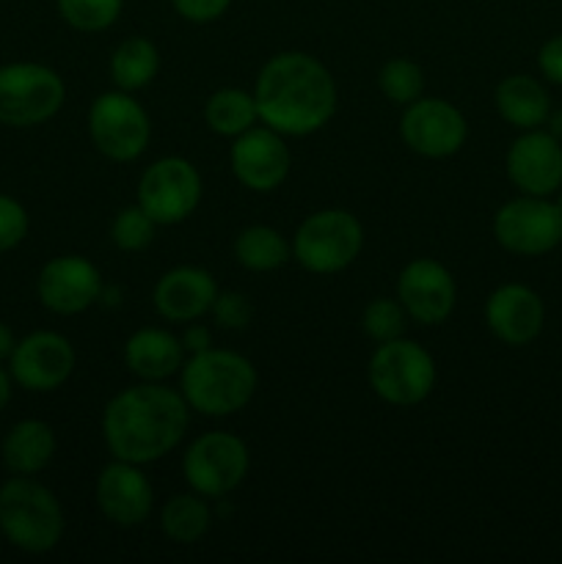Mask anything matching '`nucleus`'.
Segmentation results:
<instances>
[{
    "label": "nucleus",
    "mask_w": 562,
    "mask_h": 564,
    "mask_svg": "<svg viewBox=\"0 0 562 564\" xmlns=\"http://www.w3.org/2000/svg\"><path fill=\"white\" fill-rule=\"evenodd\" d=\"M11 391H14V378H11L9 369L0 367V413H3L6 405L11 402Z\"/></svg>",
    "instance_id": "37"
},
{
    "label": "nucleus",
    "mask_w": 562,
    "mask_h": 564,
    "mask_svg": "<svg viewBox=\"0 0 562 564\" xmlns=\"http://www.w3.org/2000/svg\"><path fill=\"white\" fill-rule=\"evenodd\" d=\"M235 259L251 273H273L292 259V242L273 226H246L235 240Z\"/></svg>",
    "instance_id": "25"
},
{
    "label": "nucleus",
    "mask_w": 562,
    "mask_h": 564,
    "mask_svg": "<svg viewBox=\"0 0 562 564\" xmlns=\"http://www.w3.org/2000/svg\"><path fill=\"white\" fill-rule=\"evenodd\" d=\"M218 292L209 270L198 268V264H180L160 275L152 292V303L154 312L169 323H193V319L209 314Z\"/></svg>",
    "instance_id": "20"
},
{
    "label": "nucleus",
    "mask_w": 562,
    "mask_h": 564,
    "mask_svg": "<svg viewBox=\"0 0 562 564\" xmlns=\"http://www.w3.org/2000/svg\"><path fill=\"white\" fill-rule=\"evenodd\" d=\"M182 347H185L187 356H196V352H204L213 347V330L207 328V325H198L196 319L193 323H187L185 334L180 336Z\"/></svg>",
    "instance_id": "36"
},
{
    "label": "nucleus",
    "mask_w": 562,
    "mask_h": 564,
    "mask_svg": "<svg viewBox=\"0 0 562 564\" xmlns=\"http://www.w3.org/2000/svg\"><path fill=\"white\" fill-rule=\"evenodd\" d=\"M397 301L419 325H441L452 317L457 303V284L450 268L439 259H411L397 275Z\"/></svg>",
    "instance_id": "16"
},
{
    "label": "nucleus",
    "mask_w": 562,
    "mask_h": 564,
    "mask_svg": "<svg viewBox=\"0 0 562 564\" xmlns=\"http://www.w3.org/2000/svg\"><path fill=\"white\" fill-rule=\"evenodd\" d=\"M154 235H158V224L138 204L121 207L110 224V240L125 253H138L149 248L154 242Z\"/></svg>",
    "instance_id": "31"
},
{
    "label": "nucleus",
    "mask_w": 562,
    "mask_h": 564,
    "mask_svg": "<svg viewBox=\"0 0 562 564\" xmlns=\"http://www.w3.org/2000/svg\"><path fill=\"white\" fill-rule=\"evenodd\" d=\"M204 121L209 130L220 138H237L246 130L259 124L257 99L253 91H242V88H218L209 94L204 102Z\"/></svg>",
    "instance_id": "26"
},
{
    "label": "nucleus",
    "mask_w": 562,
    "mask_h": 564,
    "mask_svg": "<svg viewBox=\"0 0 562 564\" xmlns=\"http://www.w3.org/2000/svg\"><path fill=\"white\" fill-rule=\"evenodd\" d=\"M75 347L55 330H33L17 339L9 356V372L20 389L31 394H50L61 389L75 372Z\"/></svg>",
    "instance_id": "13"
},
{
    "label": "nucleus",
    "mask_w": 562,
    "mask_h": 564,
    "mask_svg": "<svg viewBox=\"0 0 562 564\" xmlns=\"http://www.w3.org/2000/svg\"><path fill=\"white\" fill-rule=\"evenodd\" d=\"M61 20L80 33L108 31L119 20L125 0H55Z\"/></svg>",
    "instance_id": "29"
},
{
    "label": "nucleus",
    "mask_w": 562,
    "mask_h": 564,
    "mask_svg": "<svg viewBox=\"0 0 562 564\" xmlns=\"http://www.w3.org/2000/svg\"><path fill=\"white\" fill-rule=\"evenodd\" d=\"M191 424L182 391L141 380L110 397L102 413V441L116 460L158 463L180 446Z\"/></svg>",
    "instance_id": "2"
},
{
    "label": "nucleus",
    "mask_w": 562,
    "mask_h": 564,
    "mask_svg": "<svg viewBox=\"0 0 562 564\" xmlns=\"http://www.w3.org/2000/svg\"><path fill=\"white\" fill-rule=\"evenodd\" d=\"M110 80L121 91H141L158 77L160 72V50L147 36H127L116 44L110 53Z\"/></svg>",
    "instance_id": "24"
},
{
    "label": "nucleus",
    "mask_w": 562,
    "mask_h": 564,
    "mask_svg": "<svg viewBox=\"0 0 562 564\" xmlns=\"http://www.w3.org/2000/svg\"><path fill=\"white\" fill-rule=\"evenodd\" d=\"M400 138L413 154L428 160L452 158L468 138L466 116L441 97H419L400 116Z\"/></svg>",
    "instance_id": "12"
},
{
    "label": "nucleus",
    "mask_w": 562,
    "mask_h": 564,
    "mask_svg": "<svg viewBox=\"0 0 562 564\" xmlns=\"http://www.w3.org/2000/svg\"><path fill=\"white\" fill-rule=\"evenodd\" d=\"M496 110L516 130H538L551 113V97L532 75H507L494 91Z\"/></svg>",
    "instance_id": "23"
},
{
    "label": "nucleus",
    "mask_w": 562,
    "mask_h": 564,
    "mask_svg": "<svg viewBox=\"0 0 562 564\" xmlns=\"http://www.w3.org/2000/svg\"><path fill=\"white\" fill-rule=\"evenodd\" d=\"M213 527V507L198 494H176L160 510V529L169 540L182 545L198 543Z\"/></svg>",
    "instance_id": "27"
},
{
    "label": "nucleus",
    "mask_w": 562,
    "mask_h": 564,
    "mask_svg": "<svg viewBox=\"0 0 562 564\" xmlns=\"http://www.w3.org/2000/svg\"><path fill=\"white\" fill-rule=\"evenodd\" d=\"M259 121L284 138L323 130L336 113V80L328 66L301 50L270 55L253 83Z\"/></svg>",
    "instance_id": "1"
},
{
    "label": "nucleus",
    "mask_w": 562,
    "mask_h": 564,
    "mask_svg": "<svg viewBox=\"0 0 562 564\" xmlns=\"http://www.w3.org/2000/svg\"><path fill=\"white\" fill-rule=\"evenodd\" d=\"M105 281L97 264L80 253H61L42 264L36 275V295L47 312L75 317L88 312L102 297Z\"/></svg>",
    "instance_id": "14"
},
{
    "label": "nucleus",
    "mask_w": 562,
    "mask_h": 564,
    "mask_svg": "<svg viewBox=\"0 0 562 564\" xmlns=\"http://www.w3.org/2000/svg\"><path fill=\"white\" fill-rule=\"evenodd\" d=\"M88 138L102 158L132 163L141 158L152 138L147 108L130 91H105L88 108Z\"/></svg>",
    "instance_id": "9"
},
{
    "label": "nucleus",
    "mask_w": 562,
    "mask_h": 564,
    "mask_svg": "<svg viewBox=\"0 0 562 564\" xmlns=\"http://www.w3.org/2000/svg\"><path fill=\"white\" fill-rule=\"evenodd\" d=\"M204 182L196 165L185 158H160L141 174L136 204L158 226H176L191 218L202 202Z\"/></svg>",
    "instance_id": "10"
},
{
    "label": "nucleus",
    "mask_w": 562,
    "mask_h": 564,
    "mask_svg": "<svg viewBox=\"0 0 562 564\" xmlns=\"http://www.w3.org/2000/svg\"><path fill=\"white\" fill-rule=\"evenodd\" d=\"M229 169L242 187L257 193H270L284 185L292 169V154L281 132L270 130L259 121L242 135L231 138Z\"/></svg>",
    "instance_id": "15"
},
{
    "label": "nucleus",
    "mask_w": 562,
    "mask_h": 564,
    "mask_svg": "<svg viewBox=\"0 0 562 564\" xmlns=\"http://www.w3.org/2000/svg\"><path fill=\"white\" fill-rule=\"evenodd\" d=\"M248 468H251V455H248L246 441L224 430L193 438L182 457V477L187 488L215 501L226 499L231 490L240 488L248 477Z\"/></svg>",
    "instance_id": "8"
},
{
    "label": "nucleus",
    "mask_w": 562,
    "mask_h": 564,
    "mask_svg": "<svg viewBox=\"0 0 562 564\" xmlns=\"http://www.w3.org/2000/svg\"><path fill=\"white\" fill-rule=\"evenodd\" d=\"M55 449H58V438H55V430L47 422L22 419V422L11 424V430L6 433L3 444H0V457H3V466L11 474L33 477V474L44 471L50 466Z\"/></svg>",
    "instance_id": "22"
},
{
    "label": "nucleus",
    "mask_w": 562,
    "mask_h": 564,
    "mask_svg": "<svg viewBox=\"0 0 562 564\" xmlns=\"http://www.w3.org/2000/svg\"><path fill=\"white\" fill-rule=\"evenodd\" d=\"M187 352L180 336L165 328H138L125 341V364L138 380L149 383H165L169 378L180 375Z\"/></svg>",
    "instance_id": "21"
},
{
    "label": "nucleus",
    "mask_w": 562,
    "mask_h": 564,
    "mask_svg": "<svg viewBox=\"0 0 562 564\" xmlns=\"http://www.w3.org/2000/svg\"><path fill=\"white\" fill-rule=\"evenodd\" d=\"M292 259L306 273L334 275L350 268L364 248V226L339 207L317 209L292 235Z\"/></svg>",
    "instance_id": "5"
},
{
    "label": "nucleus",
    "mask_w": 562,
    "mask_h": 564,
    "mask_svg": "<svg viewBox=\"0 0 562 564\" xmlns=\"http://www.w3.org/2000/svg\"><path fill=\"white\" fill-rule=\"evenodd\" d=\"M94 499L105 521L119 529H136L149 518L154 507V488L143 474V466L127 460H110L99 471Z\"/></svg>",
    "instance_id": "17"
},
{
    "label": "nucleus",
    "mask_w": 562,
    "mask_h": 564,
    "mask_svg": "<svg viewBox=\"0 0 562 564\" xmlns=\"http://www.w3.org/2000/svg\"><path fill=\"white\" fill-rule=\"evenodd\" d=\"M66 102L61 75L36 61H14L0 66V124L39 127L55 119Z\"/></svg>",
    "instance_id": "7"
},
{
    "label": "nucleus",
    "mask_w": 562,
    "mask_h": 564,
    "mask_svg": "<svg viewBox=\"0 0 562 564\" xmlns=\"http://www.w3.org/2000/svg\"><path fill=\"white\" fill-rule=\"evenodd\" d=\"M538 69L554 86H562V33L551 36L538 50Z\"/></svg>",
    "instance_id": "35"
},
{
    "label": "nucleus",
    "mask_w": 562,
    "mask_h": 564,
    "mask_svg": "<svg viewBox=\"0 0 562 564\" xmlns=\"http://www.w3.org/2000/svg\"><path fill=\"white\" fill-rule=\"evenodd\" d=\"M369 389L395 408H413L428 400L439 380V367L419 341L391 339L375 347L367 367Z\"/></svg>",
    "instance_id": "6"
},
{
    "label": "nucleus",
    "mask_w": 562,
    "mask_h": 564,
    "mask_svg": "<svg viewBox=\"0 0 562 564\" xmlns=\"http://www.w3.org/2000/svg\"><path fill=\"white\" fill-rule=\"evenodd\" d=\"M259 386L257 367L242 352L209 347L187 356L180 369V391L191 411L209 419L240 413Z\"/></svg>",
    "instance_id": "3"
},
{
    "label": "nucleus",
    "mask_w": 562,
    "mask_h": 564,
    "mask_svg": "<svg viewBox=\"0 0 562 564\" xmlns=\"http://www.w3.org/2000/svg\"><path fill=\"white\" fill-rule=\"evenodd\" d=\"M28 229H31L28 209L14 196L0 193V253L20 246L28 237Z\"/></svg>",
    "instance_id": "32"
},
{
    "label": "nucleus",
    "mask_w": 562,
    "mask_h": 564,
    "mask_svg": "<svg viewBox=\"0 0 562 564\" xmlns=\"http://www.w3.org/2000/svg\"><path fill=\"white\" fill-rule=\"evenodd\" d=\"M408 319L411 317L397 297H375L364 306L361 330L375 345H383V341L400 339L406 334Z\"/></svg>",
    "instance_id": "30"
},
{
    "label": "nucleus",
    "mask_w": 562,
    "mask_h": 564,
    "mask_svg": "<svg viewBox=\"0 0 562 564\" xmlns=\"http://www.w3.org/2000/svg\"><path fill=\"white\" fill-rule=\"evenodd\" d=\"M494 237L516 257H545L562 246V209L551 196L521 193L496 209Z\"/></svg>",
    "instance_id": "11"
},
{
    "label": "nucleus",
    "mask_w": 562,
    "mask_h": 564,
    "mask_svg": "<svg viewBox=\"0 0 562 564\" xmlns=\"http://www.w3.org/2000/svg\"><path fill=\"white\" fill-rule=\"evenodd\" d=\"M551 198H554V202H556V207H560V209H562V187H560V191H556V193H554V196H551Z\"/></svg>",
    "instance_id": "40"
},
{
    "label": "nucleus",
    "mask_w": 562,
    "mask_h": 564,
    "mask_svg": "<svg viewBox=\"0 0 562 564\" xmlns=\"http://www.w3.org/2000/svg\"><path fill=\"white\" fill-rule=\"evenodd\" d=\"M171 6L182 20L193 22V25H207L226 14L231 0H171Z\"/></svg>",
    "instance_id": "34"
},
{
    "label": "nucleus",
    "mask_w": 562,
    "mask_h": 564,
    "mask_svg": "<svg viewBox=\"0 0 562 564\" xmlns=\"http://www.w3.org/2000/svg\"><path fill=\"white\" fill-rule=\"evenodd\" d=\"M17 339H14V330L9 328L6 323H0V361H9L11 350H14Z\"/></svg>",
    "instance_id": "38"
},
{
    "label": "nucleus",
    "mask_w": 562,
    "mask_h": 564,
    "mask_svg": "<svg viewBox=\"0 0 562 564\" xmlns=\"http://www.w3.org/2000/svg\"><path fill=\"white\" fill-rule=\"evenodd\" d=\"M209 314H213V319L218 328L246 330L248 323H251V317H253V306H251V301L242 295V292L229 290V292H218V297H215Z\"/></svg>",
    "instance_id": "33"
},
{
    "label": "nucleus",
    "mask_w": 562,
    "mask_h": 564,
    "mask_svg": "<svg viewBox=\"0 0 562 564\" xmlns=\"http://www.w3.org/2000/svg\"><path fill=\"white\" fill-rule=\"evenodd\" d=\"M378 88L389 102L411 105L424 94V72L411 58H389L378 72Z\"/></svg>",
    "instance_id": "28"
},
{
    "label": "nucleus",
    "mask_w": 562,
    "mask_h": 564,
    "mask_svg": "<svg viewBox=\"0 0 562 564\" xmlns=\"http://www.w3.org/2000/svg\"><path fill=\"white\" fill-rule=\"evenodd\" d=\"M507 180L527 196H554L562 187V141L549 130H523L505 158Z\"/></svg>",
    "instance_id": "18"
},
{
    "label": "nucleus",
    "mask_w": 562,
    "mask_h": 564,
    "mask_svg": "<svg viewBox=\"0 0 562 564\" xmlns=\"http://www.w3.org/2000/svg\"><path fill=\"white\" fill-rule=\"evenodd\" d=\"M485 325L507 347H527L545 325L543 297L527 284H501L485 301Z\"/></svg>",
    "instance_id": "19"
},
{
    "label": "nucleus",
    "mask_w": 562,
    "mask_h": 564,
    "mask_svg": "<svg viewBox=\"0 0 562 564\" xmlns=\"http://www.w3.org/2000/svg\"><path fill=\"white\" fill-rule=\"evenodd\" d=\"M64 510L47 485L14 474L0 485V534L25 554H50L64 538Z\"/></svg>",
    "instance_id": "4"
},
{
    "label": "nucleus",
    "mask_w": 562,
    "mask_h": 564,
    "mask_svg": "<svg viewBox=\"0 0 562 564\" xmlns=\"http://www.w3.org/2000/svg\"><path fill=\"white\" fill-rule=\"evenodd\" d=\"M543 127L551 132V135L556 138V141H562V108L560 110H551L549 119H545Z\"/></svg>",
    "instance_id": "39"
}]
</instances>
